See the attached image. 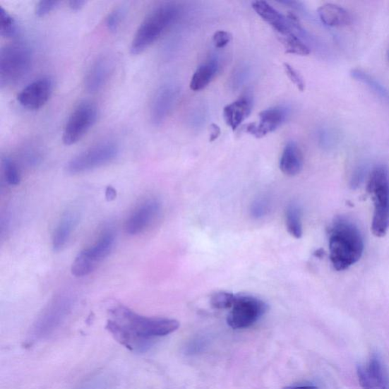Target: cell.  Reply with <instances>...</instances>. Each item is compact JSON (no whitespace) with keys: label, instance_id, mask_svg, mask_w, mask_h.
Masks as SVG:
<instances>
[{"label":"cell","instance_id":"cell-1","mask_svg":"<svg viewBox=\"0 0 389 389\" xmlns=\"http://www.w3.org/2000/svg\"><path fill=\"white\" fill-rule=\"evenodd\" d=\"M106 327L129 350L144 352L153 345L155 337L174 333L179 323L172 318L143 316L124 305H116L109 310Z\"/></svg>","mask_w":389,"mask_h":389},{"label":"cell","instance_id":"cell-2","mask_svg":"<svg viewBox=\"0 0 389 389\" xmlns=\"http://www.w3.org/2000/svg\"><path fill=\"white\" fill-rule=\"evenodd\" d=\"M328 234L330 259L337 271L346 270L360 261L364 243L362 234L356 225L345 217H337Z\"/></svg>","mask_w":389,"mask_h":389},{"label":"cell","instance_id":"cell-3","mask_svg":"<svg viewBox=\"0 0 389 389\" xmlns=\"http://www.w3.org/2000/svg\"><path fill=\"white\" fill-rule=\"evenodd\" d=\"M178 15L179 9L174 4L155 8L139 25L131 44V54L138 55L145 52L172 25Z\"/></svg>","mask_w":389,"mask_h":389},{"label":"cell","instance_id":"cell-4","mask_svg":"<svg viewBox=\"0 0 389 389\" xmlns=\"http://www.w3.org/2000/svg\"><path fill=\"white\" fill-rule=\"evenodd\" d=\"M366 191L374 206L372 232L376 237H383L389 228V172L385 166H377L373 169Z\"/></svg>","mask_w":389,"mask_h":389},{"label":"cell","instance_id":"cell-5","mask_svg":"<svg viewBox=\"0 0 389 389\" xmlns=\"http://www.w3.org/2000/svg\"><path fill=\"white\" fill-rule=\"evenodd\" d=\"M32 64L31 49L21 42L6 45L0 52V85H16L25 77Z\"/></svg>","mask_w":389,"mask_h":389},{"label":"cell","instance_id":"cell-6","mask_svg":"<svg viewBox=\"0 0 389 389\" xmlns=\"http://www.w3.org/2000/svg\"><path fill=\"white\" fill-rule=\"evenodd\" d=\"M115 238L112 229H107L92 246L78 254L72 265V274L78 277L91 274L97 265L112 253Z\"/></svg>","mask_w":389,"mask_h":389},{"label":"cell","instance_id":"cell-7","mask_svg":"<svg viewBox=\"0 0 389 389\" xmlns=\"http://www.w3.org/2000/svg\"><path fill=\"white\" fill-rule=\"evenodd\" d=\"M119 153L118 145L112 141L99 143L75 156L66 165L68 174H83L114 161Z\"/></svg>","mask_w":389,"mask_h":389},{"label":"cell","instance_id":"cell-8","mask_svg":"<svg viewBox=\"0 0 389 389\" xmlns=\"http://www.w3.org/2000/svg\"><path fill=\"white\" fill-rule=\"evenodd\" d=\"M268 306L261 299L247 294H237L227 322L234 329H242L255 324L268 311Z\"/></svg>","mask_w":389,"mask_h":389},{"label":"cell","instance_id":"cell-9","mask_svg":"<svg viewBox=\"0 0 389 389\" xmlns=\"http://www.w3.org/2000/svg\"><path fill=\"white\" fill-rule=\"evenodd\" d=\"M97 118V107L91 102H83L77 106L64 127L63 142L72 145L81 140Z\"/></svg>","mask_w":389,"mask_h":389},{"label":"cell","instance_id":"cell-10","mask_svg":"<svg viewBox=\"0 0 389 389\" xmlns=\"http://www.w3.org/2000/svg\"><path fill=\"white\" fill-rule=\"evenodd\" d=\"M53 91L54 82L51 78H39L22 90L17 97L18 102L30 111H36L47 103Z\"/></svg>","mask_w":389,"mask_h":389},{"label":"cell","instance_id":"cell-11","mask_svg":"<svg viewBox=\"0 0 389 389\" xmlns=\"http://www.w3.org/2000/svg\"><path fill=\"white\" fill-rule=\"evenodd\" d=\"M357 372L363 389H388V373L380 356L373 355L366 364L358 366Z\"/></svg>","mask_w":389,"mask_h":389},{"label":"cell","instance_id":"cell-12","mask_svg":"<svg viewBox=\"0 0 389 389\" xmlns=\"http://www.w3.org/2000/svg\"><path fill=\"white\" fill-rule=\"evenodd\" d=\"M161 210V203L156 198H148L139 205L125 225L126 232L129 235L142 233L152 224Z\"/></svg>","mask_w":389,"mask_h":389},{"label":"cell","instance_id":"cell-13","mask_svg":"<svg viewBox=\"0 0 389 389\" xmlns=\"http://www.w3.org/2000/svg\"><path fill=\"white\" fill-rule=\"evenodd\" d=\"M287 109L282 107H274L264 109L259 114V123L248 124L244 126L246 133L256 138H261L276 131L287 117Z\"/></svg>","mask_w":389,"mask_h":389},{"label":"cell","instance_id":"cell-14","mask_svg":"<svg viewBox=\"0 0 389 389\" xmlns=\"http://www.w3.org/2000/svg\"><path fill=\"white\" fill-rule=\"evenodd\" d=\"M177 98V90L172 85H165L155 94L151 107V121L155 126L161 125L172 111Z\"/></svg>","mask_w":389,"mask_h":389},{"label":"cell","instance_id":"cell-15","mask_svg":"<svg viewBox=\"0 0 389 389\" xmlns=\"http://www.w3.org/2000/svg\"><path fill=\"white\" fill-rule=\"evenodd\" d=\"M254 11L261 16L265 23L270 25L279 34L285 36L292 33V25L287 17H285L277 10L263 0H257L252 4Z\"/></svg>","mask_w":389,"mask_h":389},{"label":"cell","instance_id":"cell-16","mask_svg":"<svg viewBox=\"0 0 389 389\" xmlns=\"http://www.w3.org/2000/svg\"><path fill=\"white\" fill-rule=\"evenodd\" d=\"M112 72V64L106 58L98 59L88 69L85 86L90 93H97L104 86Z\"/></svg>","mask_w":389,"mask_h":389},{"label":"cell","instance_id":"cell-17","mask_svg":"<svg viewBox=\"0 0 389 389\" xmlns=\"http://www.w3.org/2000/svg\"><path fill=\"white\" fill-rule=\"evenodd\" d=\"M252 101L249 97H242L224 108L223 115L226 124L234 131L241 125L252 111Z\"/></svg>","mask_w":389,"mask_h":389},{"label":"cell","instance_id":"cell-18","mask_svg":"<svg viewBox=\"0 0 389 389\" xmlns=\"http://www.w3.org/2000/svg\"><path fill=\"white\" fill-rule=\"evenodd\" d=\"M79 221V214L76 211L68 210L62 216L57 225L53 236V247L55 251H61L71 238Z\"/></svg>","mask_w":389,"mask_h":389},{"label":"cell","instance_id":"cell-19","mask_svg":"<svg viewBox=\"0 0 389 389\" xmlns=\"http://www.w3.org/2000/svg\"><path fill=\"white\" fill-rule=\"evenodd\" d=\"M321 21L327 26L337 28L350 25L352 17L345 8L333 4H326L318 8Z\"/></svg>","mask_w":389,"mask_h":389},{"label":"cell","instance_id":"cell-20","mask_svg":"<svg viewBox=\"0 0 389 389\" xmlns=\"http://www.w3.org/2000/svg\"><path fill=\"white\" fill-rule=\"evenodd\" d=\"M302 167L303 156L300 148L294 142L288 143L281 157V171L287 176H293L300 173Z\"/></svg>","mask_w":389,"mask_h":389},{"label":"cell","instance_id":"cell-21","mask_svg":"<svg viewBox=\"0 0 389 389\" xmlns=\"http://www.w3.org/2000/svg\"><path fill=\"white\" fill-rule=\"evenodd\" d=\"M219 71V64L215 59H211L199 66L194 73L189 87L193 92H199L206 88Z\"/></svg>","mask_w":389,"mask_h":389},{"label":"cell","instance_id":"cell-22","mask_svg":"<svg viewBox=\"0 0 389 389\" xmlns=\"http://www.w3.org/2000/svg\"><path fill=\"white\" fill-rule=\"evenodd\" d=\"M286 226L288 232L294 237L300 239L302 237L301 211L300 206L295 203H291L287 208Z\"/></svg>","mask_w":389,"mask_h":389},{"label":"cell","instance_id":"cell-23","mask_svg":"<svg viewBox=\"0 0 389 389\" xmlns=\"http://www.w3.org/2000/svg\"><path fill=\"white\" fill-rule=\"evenodd\" d=\"M282 44L287 54L299 56H307L311 54V49L293 33L285 35Z\"/></svg>","mask_w":389,"mask_h":389},{"label":"cell","instance_id":"cell-24","mask_svg":"<svg viewBox=\"0 0 389 389\" xmlns=\"http://www.w3.org/2000/svg\"><path fill=\"white\" fill-rule=\"evenodd\" d=\"M17 34V25L15 19L6 10L0 6V35L11 38Z\"/></svg>","mask_w":389,"mask_h":389},{"label":"cell","instance_id":"cell-25","mask_svg":"<svg viewBox=\"0 0 389 389\" xmlns=\"http://www.w3.org/2000/svg\"><path fill=\"white\" fill-rule=\"evenodd\" d=\"M2 166L6 182L11 186H18L21 181V174L17 164L10 157L3 159Z\"/></svg>","mask_w":389,"mask_h":389},{"label":"cell","instance_id":"cell-26","mask_svg":"<svg viewBox=\"0 0 389 389\" xmlns=\"http://www.w3.org/2000/svg\"><path fill=\"white\" fill-rule=\"evenodd\" d=\"M236 295L221 292L214 294L211 297L212 306L217 310H226L232 308L235 301Z\"/></svg>","mask_w":389,"mask_h":389},{"label":"cell","instance_id":"cell-27","mask_svg":"<svg viewBox=\"0 0 389 389\" xmlns=\"http://www.w3.org/2000/svg\"><path fill=\"white\" fill-rule=\"evenodd\" d=\"M271 210V202L265 196L258 197L253 202L251 214L256 219L265 217Z\"/></svg>","mask_w":389,"mask_h":389},{"label":"cell","instance_id":"cell-28","mask_svg":"<svg viewBox=\"0 0 389 389\" xmlns=\"http://www.w3.org/2000/svg\"><path fill=\"white\" fill-rule=\"evenodd\" d=\"M352 76L354 78L358 80V81H360L370 86L373 90V91H375L378 95H381L384 97H388V92L386 90H385L381 85L378 84L375 79H373L372 77L367 75L366 73L361 71H358V69H354V71H353L352 73Z\"/></svg>","mask_w":389,"mask_h":389},{"label":"cell","instance_id":"cell-29","mask_svg":"<svg viewBox=\"0 0 389 389\" xmlns=\"http://www.w3.org/2000/svg\"><path fill=\"white\" fill-rule=\"evenodd\" d=\"M124 15V10L122 8H117L109 13L106 19V26L109 32H116L121 25Z\"/></svg>","mask_w":389,"mask_h":389},{"label":"cell","instance_id":"cell-30","mask_svg":"<svg viewBox=\"0 0 389 389\" xmlns=\"http://www.w3.org/2000/svg\"><path fill=\"white\" fill-rule=\"evenodd\" d=\"M284 68L286 75L293 84L297 88L299 91L304 92L306 88L305 82L300 73H299L296 69L290 64L285 63Z\"/></svg>","mask_w":389,"mask_h":389},{"label":"cell","instance_id":"cell-31","mask_svg":"<svg viewBox=\"0 0 389 389\" xmlns=\"http://www.w3.org/2000/svg\"><path fill=\"white\" fill-rule=\"evenodd\" d=\"M59 4L61 2L54 1V0L39 2L35 8V14L37 17H44L53 12Z\"/></svg>","mask_w":389,"mask_h":389},{"label":"cell","instance_id":"cell-32","mask_svg":"<svg viewBox=\"0 0 389 389\" xmlns=\"http://www.w3.org/2000/svg\"><path fill=\"white\" fill-rule=\"evenodd\" d=\"M232 35L225 31H217L213 35V44L216 48L222 49L225 47L232 42Z\"/></svg>","mask_w":389,"mask_h":389},{"label":"cell","instance_id":"cell-33","mask_svg":"<svg viewBox=\"0 0 389 389\" xmlns=\"http://www.w3.org/2000/svg\"><path fill=\"white\" fill-rule=\"evenodd\" d=\"M221 128L215 124L210 125V136H209V141L211 143L217 140L219 136H221Z\"/></svg>","mask_w":389,"mask_h":389},{"label":"cell","instance_id":"cell-34","mask_svg":"<svg viewBox=\"0 0 389 389\" xmlns=\"http://www.w3.org/2000/svg\"><path fill=\"white\" fill-rule=\"evenodd\" d=\"M86 4V2L84 0H72V1L68 3L69 8H71L73 11H78V10L83 8Z\"/></svg>","mask_w":389,"mask_h":389},{"label":"cell","instance_id":"cell-35","mask_svg":"<svg viewBox=\"0 0 389 389\" xmlns=\"http://www.w3.org/2000/svg\"><path fill=\"white\" fill-rule=\"evenodd\" d=\"M116 196V191L112 186H108L106 191V198L108 201H112Z\"/></svg>","mask_w":389,"mask_h":389},{"label":"cell","instance_id":"cell-36","mask_svg":"<svg viewBox=\"0 0 389 389\" xmlns=\"http://www.w3.org/2000/svg\"><path fill=\"white\" fill-rule=\"evenodd\" d=\"M282 389H318V388L315 385H306L287 386L283 388Z\"/></svg>","mask_w":389,"mask_h":389},{"label":"cell","instance_id":"cell-37","mask_svg":"<svg viewBox=\"0 0 389 389\" xmlns=\"http://www.w3.org/2000/svg\"><path fill=\"white\" fill-rule=\"evenodd\" d=\"M388 59H389V51L388 52Z\"/></svg>","mask_w":389,"mask_h":389}]
</instances>
